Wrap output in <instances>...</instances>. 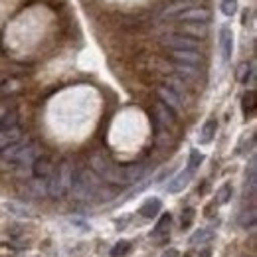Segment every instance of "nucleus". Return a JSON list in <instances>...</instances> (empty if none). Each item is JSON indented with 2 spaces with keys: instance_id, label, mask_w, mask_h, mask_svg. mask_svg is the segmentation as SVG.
<instances>
[{
  "instance_id": "f257e3e1",
  "label": "nucleus",
  "mask_w": 257,
  "mask_h": 257,
  "mask_svg": "<svg viewBox=\"0 0 257 257\" xmlns=\"http://www.w3.org/2000/svg\"><path fill=\"white\" fill-rule=\"evenodd\" d=\"M101 186V180L91 168H75L73 170V180H71V194L73 198L81 202H89L95 198L97 190Z\"/></svg>"
},
{
  "instance_id": "f03ea898",
  "label": "nucleus",
  "mask_w": 257,
  "mask_h": 257,
  "mask_svg": "<svg viewBox=\"0 0 257 257\" xmlns=\"http://www.w3.org/2000/svg\"><path fill=\"white\" fill-rule=\"evenodd\" d=\"M73 180V166L69 161H64L58 168H54L52 176L46 180V192L52 198H62L64 194L69 192Z\"/></svg>"
},
{
  "instance_id": "7ed1b4c3",
  "label": "nucleus",
  "mask_w": 257,
  "mask_h": 257,
  "mask_svg": "<svg viewBox=\"0 0 257 257\" xmlns=\"http://www.w3.org/2000/svg\"><path fill=\"white\" fill-rule=\"evenodd\" d=\"M91 168L93 172L99 174L105 182L109 184H127V178H125V166H119L111 159H107L105 155H93L91 157Z\"/></svg>"
},
{
  "instance_id": "20e7f679",
  "label": "nucleus",
  "mask_w": 257,
  "mask_h": 257,
  "mask_svg": "<svg viewBox=\"0 0 257 257\" xmlns=\"http://www.w3.org/2000/svg\"><path fill=\"white\" fill-rule=\"evenodd\" d=\"M32 174L36 180H48L50 176H52V172H54V162L50 157H44V155H40L36 161L32 162Z\"/></svg>"
},
{
  "instance_id": "39448f33",
  "label": "nucleus",
  "mask_w": 257,
  "mask_h": 257,
  "mask_svg": "<svg viewBox=\"0 0 257 257\" xmlns=\"http://www.w3.org/2000/svg\"><path fill=\"white\" fill-rule=\"evenodd\" d=\"M210 10H206V8H186V10H182L180 14H178V20H182V22H186V24H206L208 20H210Z\"/></svg>"
},
{
  "instance_id": "423d86ee",
  "label": "nucleus",
  "mask_w": 257,
  "mask_h": 257,
  "mask_svg": "<svg viewBox=\"0 0 257 257\" xmlns=\"http://www.w3.org/2000/svg\"><path fill=\"white\" fill-rule=\"evenodd\" d=\"M164 44L172 50H198V42L184 34H172L164 38Z\"/></svg>"
},
{
  "instance_id": "0eeeda50",
  "label": "nucleus",
  "mask_w": 257,
  "mask_h": 257,
  "mask_svg": "<svg viewBox=\"0 0 257 257\" xmlns=\"http://www.w3.org/2000/svg\"><path fill=\"white\" fill-rule=\"evenodd\" d=\"M30 141L28 139H18L16 143H12V145H8L2 153H0V159H2V162L4 164H16V161H18V157H20V153L24 151V147L28 145Z\"/></svg>"
},
{
  "instance_id": "6e6552de",
  "label": "nucleus",
  "mask_w": 257,
  "mask_h": 257,
  "mask_svg": "<svg viewBox=\"0 0 257 257\" xmlns=\"http://www.w3.org/2000/svg\"><path fill=\"white\" fill-rule=\"evenodd\" d=\"M157 95H159L162 105H166L172 113L182 111V99L176 95L174 91H170L168 87H159V89H157Z\"/></svg>"
},
{
  "instance_id": "1a4fd4ad",
  "label": "nucleus",
  "mask_w": 257,
  "mask_h": 257,
  "mask_svg": "<svg viewBox=\"0 0 257 257\" xmlns=\"http://www.w3.org/2000/svg\"><path fill=\"white\" fill-rule=\"evenodd\" d=\"M40 155H42L40 145L30 141V143L24 147V151L20 153V157H18V161H16V166H32V162L36 161Z\"/></svg>"
},
{
  "instance_id": "9d476101",
  "label": "nucleus",
  "mask_w": 257,
  "mask_h": 257,
  "mask_svg": "<svg viewBox=\"0 0 257 257\" xmlns=\"http://www.w3.org/2000/svg\"><path fill=\"white\" fill-rule=\"evenodd\" d=\"M192 180V172L190 170H182V172H178L170 182H168V186H166V192L168 194H178L182 192L186 186H188V182Z\"/></svg>"
},
{
  "instance_id": "9b49d317",
  "label": "nucleus",
  "mask_w": 257,
  "mask_h": 257,
  "mask_svg": "<svg viewBox=\"0 0 257 257\" xmlns=\"http://www.w3.org/2000/svg\"><path fill=\"white\" fill-rule=\"evenodd\" d=\"M220 50H222L224 62H227L233 54V32L227 26H222V30H220Z\"/></svg>"
},
{
  "instance_id": "f8f14e48",
  "label": "nucleus",
  "mask_w": 257,
  "mask_h": 257,
  "mask_svg": "<svg viewBox=\"0 0 257 257\" xmlns=\"http://www.w3.org/2000/svg\"><path fill=\"white\" fill-rule=\"evenodd\" d=\"M172 58L176 64H186L194 67L202 62V56L196 50H172Z\"/></svg>"
},
{
  "instance_id": "ddd939ff",
  "label": "nucleus",
  "mask_w": 257,
  "mask_h": 257,
  "mask_svg": "<svg viewBox=\"0 0 257 257\" xmlns=\"http://www.w3.org/2000/svg\"><path fill=\"white\" fill-rule=\"evenodd\" d=\"M18 139H22V131H20L18 125H16V127H10V128H0V153H2L8 145L16 143Z\"/></svg>"
},
{
  "instance_id": "4468645a",
  "label": "nucleus",
  "mask_w": 257,
  "mask_h": 257,
  "mask_svg": "<svg viewBox=\"0 0 257 257\" xmlns=\"http://www.w3.org/2000/svg\"><path fill=\"white\" fill-rule=\"evenodd\" d=\"M216 131H218V121L216 119H208L204 123L202 131H200V137H198L200 145H210L214 141V137H216Z\"/></svg>"
},
{
  "instance_id": "2eb2a0df",
  "label": "nucleus",
  "mask_w": 257,
  "mask_h": 257,
  "mask_svg": "<svg viewBox=\"0 0 257 257\" xmlns=\"http://www.w3.org/2000/svg\"><path fill=\"white\" fill-rule=\"evenodd\" d=\"M162 204L159 198H149L143 206H141V210H139V214L141 216H145V218H155L159 212H161Z\"/></svg>"
},
{
  "instance_id": "dca6fc26",
  "label": "nucleus",
  "mask_w": 257,
  "mask_h": 257,
  "mask_svg": "<svg viewBox=\"0 0 257 257\" xmlns=\"http://www.w3.org/2000/svg\"><path fill=\"white\" fill-rule=\"evenodd\" d=\"M155 113H157V119H159L161 125H164V127H172V125H174V113H172L166 105H162L161 101L157 103Z\"/></svg>"
},
{
  "instance_id": "f3484780",
  "label": "nucleus",
  "mask_w": 257,
  "mask_h": 257,
  "mask_svg": "<svg viewBox=\"0 0 257 257\" xmlns=\"http://www.w3.org/2000/svg\"><path fill=\"white\" fill-rule=\"evenodd\" d=\"M170 224H172V216H170V214H162L161 220L157 222L155 229H153V237H162V235H166L168 229H170Z\"/></svg>"
},
{
  "instance_id": "a211bd4d",
  "label": "nucleus",
  "mask_w": 257,
  "mask_h": 257,
  "mask_svg": "<svg viewBox=\"0 0 257 257\" xmlns=\"http://www.w3.org/2000/svg\"><path fill=\"white\" fill-rule=\"evenodd\" d=\"M235 77L239 83H247L251 77H253V65L249 62H243V64L237 65V71H235Z\"/></svg>"
},
{
  "instance_id": "6ab92c4d",
  "label": "nucleus",
  "mask_w": 257,
  "mask_h": 257,
  "mask_svg": "<svg viewBox=\"0 0 257 257\" xmlns=\"http://www.w3.org/2000/svg\"><path fill=\"white\" fill-rule=\"evenodd\" d=\"M145 174V166L143 164H133V166H125V178H127V184L131 182H137L141 180Z\"/></svg>"
},
{
  "instance_id": "aec40b11",
  "label": "nucleus",
  "mask_w": 257,
  "mask_h": 257,
  "mask_svg": "<svg viewBox=\"0 0 257 257\" xmlns=\"http://www.w3.org/2000/svg\"><path fill=\"white\" fill-rule=\"evenodd\" d=\"M182 32H184V36L196 40V38H204L208 34V28H206V24H186L182 28Z\"/></svg>"
},
{
  "instance_id": "412c9836",
  "label": "nucleus",
  "mask_w": 257,
  "mask_h": 257,
  "mask_svg": "<svg viewBox=\"0 0 257 257\" xmlns=\"http://www.w3.org/2000/svg\"><path fill=\"white\" fill-rule=\"evenodd\" d=\"M241 109H243V115H245V117H251V115L255 113V91H247V93L243 95Z\"/></svg>"
},
{
  "instance_id": "4be33fe9",
  "label": "nucleus",
  "mask_w": 257,
  "mask_h": 257,
  "mask_svg": "<svg viewBox=\"0 0 257 257\" xmlns=\"http://www.w3.org/2000/svg\"><path fill=\"white\" fill-rule=\"evenodd\" d=\"M214 237V231L212 229H200V231H196L192 237H190V243L192 245H202V243H206V241H210Z\"/></svg>"
},
{
  "instance_id": "5701e85b",
  "label": "nucleus",
  "mask_w": 257,
  "mask_h": 257,
  "mask_svg": "<svg viewBox=\"0 0 257 257\" xmlns=\"http://www.w3.org/2000/svg\"><path fill=\"white\" fill-rule=\"evenodd\" d=\"M202 161H204V155H202L198 149H192V151H190V157H188V168H186V170L194 172V170L202 164Z\"/></svg>"
},
{
  "instance_id": "b1692460",
  "label": "nucleus",
  "mask_w": 257,
  "mask_h": 257,
  "mask_svg": "<svg viewBox=\"0 0 257 257\" xmlns=\"http://www.w3.org/2000/svg\"><path fill=\"white\" fill-rule=\"evenodd\" d=\"M231 194H233L231 184H224V186L216 192V202H218V204H227V202L231 200Z\"/></svg>"
},
{
  "instance_id": "393cba45",
  "label": "nucleus",
  "mask_w": 257,
  "mask_h": 257,
  "mask_svg": "<svg viewBox=\"0 0 257 257\" xmlns=\"http://www.w3.org/2000/svg\"><path fill=\"white\" fill-rule=\"evenodd\" d=\"M176 71L182 75V77H196L198 75V69L194 65H186V64H176Z\"/></svg>"
},
{
  "instance_id": "a878e982",
  "label": "nucleus",
  "mask_w": 257,
  "mask_h": 257,
  "mask_svg": "<svg viewBox=\"0 0 257 257\" xmlns=\"http://www.w3.org/2000/svg\"><path fill=\"white\" fill-rule=\"evenodd\" d=\"M128 249H131V243L128 241H119L113 249H111V257H123V255H127L128 253Z\"/></svg>"
},
{
  "instance_id": "bb28decb",
  "label": "nucleus",
  "mask_w": 257,
  "mask_h": 257,
  "mask_svg": "<svg viewBox=\"0 0 257 257\" xmlns=\"http://www.w3.org/2000/svg\"><path fill=\"white\" fill-rule=\"evenodd\" d=\"M220 8H222V12L225 16H233L237 12V0H222Z\"/></svg>"
},
{
  "instance_id": "cd10ccee",
  "label": "nucleus",
  "mask_w": 257,
  "mask_h": 257,
  "mask_svg": "<svg viewBox=\"0 0 257 257\" xmlns=\"http://www.w3.org/2000/svg\"><path fill=\"white\" fill-rule=\"evenodd\" d=\"M166 85H168V89H170V91H174L178 97H180V93L184 91V83H182V81H178V79H168V81H166Z\"/></svg>"
},
{
  "instance_id": "c85d7f7f",
  "label": "nucleus",
  "mask_w": 257,
  "mask_h": 257,
  "mask_svg": "<svg viewBox=\"0 0 257 257\" xmlns=\"http://www.w3.org/2000/svg\"><path fill=\"white\" fill-rule=\"evenodd\" d=\"M194 214H196V212H194V208H186V210H184V214H182V227H184V229L192 225Z\"/></svg>"
},
{
  "instance_id": "c756f323",
  "label": "nucleus",
  "mask_w": 257,
  "mask_h": 257,
  "mask_svg": "<svg viewBox=\"0 0 257 257\" xmlns=\"http://www.w3.org/2000/svg\"><path fill=\"white\" fill-rule=\"evenodd\" d=\"M239 224L243 225V227H253L255 225V212L251 210L249 214H243V218L239 220Z\"/></svg>"
},
{
  "instance_id": "7c9ffc66",
  "label": "nucleus",
  "mask_w": 257,
  "mask_h": 257,
  "mask_svg": "<svg viewBox=\"0 0 257 257\" xmlns=\"http://www.w3.org/2000/svg\"><path fill=\"white\" fill-rule=\"evenodd\" d=\"M162 257H178V253H176L174 249H170V251H166V253H164Z\"/></svg>"
},
{
  "instance_id": "2f4dec72",
  "label": "nucleus",
  "mask_w": 257,
  "mask_h": 257,
  "mask_svg": "<svg viewBox=\"0 0 257 257\" xmlns=\"http://www.w3.org/2000/svg\"><path fill=\"white\" fill-rule=\"evenodd\" d=\"M200 257H210V251H204V253H202Z\"/></svg>"
}]
</instances>
